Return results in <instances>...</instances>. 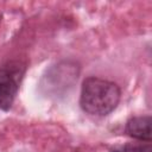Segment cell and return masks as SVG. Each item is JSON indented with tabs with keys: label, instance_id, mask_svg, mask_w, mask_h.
Here are the masks:
<instances>
[{
	"label": "cell",
	"instance_id": "2",
	"mask_svg": "<svg viewBox=\"0 0 152 152\" xmlns=\"http://www.w3.org/2000/svg\"><path fill=\"white\" fill-rule=\"evenodd\" d=\"M24 69L19 65L0 68V109L8 110L18 94Z\"/></svg>",
	"mask_w": 152,
	"mask_h": 152
},
{
	"label": "cell",
	"instance_id": "4",
	"mask_svg": "<svg viewBox=\"0 0 152 152\" xmlns=\"http://www.w3.org/2000/svg\"><path fill=\"white\" fill-rule=\"evenodd\" d=\"M124 152H152V146L150 142H131L125 146Z\"/></svg>",
	"mask_w": 152,
	"mask_h": 152
},
{
	"label": "cell",
	"instance_id": "1",
	"mask_svg": "<svg viewBox=\"0 0 152 152\" xmlns=\"http://www.w3.org/2000/svg\"><path fill=\"white\" fill-rule=\"evenodd\" d=\"M120 96L121 91L116 83L91 76L82 83L80 106L89 115L106 116L118 107Z\"/></svg>",
	"mask_w": 152,
	"mask_h": 152
},
{
	"label": "cell",
	"instance_id": "5",
	"mask_svg": "<svg viewBox=\"0 0 152 152\" xmlns=\"http://www.w3.org/2000/svg\"><path fill=\"white\" fill-rule=\"evenodd\" d=\"M113 152H121V151H113Z\"/></svg>",
	"mask_w": 152,
	"mask_h": 152
},
{
	"label": "cell",
	"instance_id": "3",
	"mask_svg": "<svg viewBox=\"0 0 152 152\" xmlns=\"http://www.w3.org/2000/svg\"><path fill=\"white\" fill-rule=\"evenodd\" d=\"M126 133L141 141L150 142L151 134V116L150 115H140L131 118L126 124Z\"/></svg>",
	"mask_w": 152,
	"mask_h": 152
}]
</instances>
